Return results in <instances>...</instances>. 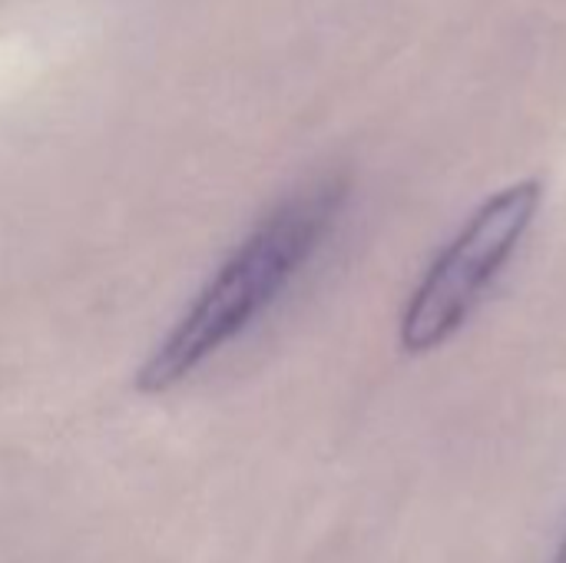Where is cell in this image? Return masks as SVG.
I'll list each match as a JSON object with an SVG mask.
<instances>
[{
    "instance_id": "cell-1",
    "label": "cell",
    "mask_w": 566,
    "mask_h": 563,
    "mask_svg": "<svg viewBox=\"0 0 566 563\" xmlns=\"http://www.w3.org/2000/svg\"><path fill=\"white\" fill-rule=\"evenodd\" d=\"M345 192L342 179H322L279 202L153 348L136 375V388L163 395L242 335L318 252L345 206Z\"/></svg>"
},
{
    "instance_id": "cell-2",
    "label": "cell",
    "mask_w": 566,
    "mask_h": 563,
    "mask_svg": "<svg viewBox=\"0 0 566 563\" xmlns=\"http://www.w3.org/2000/svg\"><path fill=\"white\" fill-rule=\"evenodd\" d=\"M541 202V179H521L474 209L405 305L398 335L408 355H428L464 329L484 292L521 249Z\"/></svg>"
},
{
    "instance_id": "cell-3",
    "label": "cell",
    "mask_w": 566,
    "mask_h": 563,
    "mask_svg": "<svg viewBox=\"0 0 566 563\" xmlns=\"http://www.w3.org/2000/svg\"><path fill=\"white\" fill-rule=\"evenodd\" d=\"M554 563H566V534H564V541H560V551H557V561Z\"/></svg>"
}]
</instances>
